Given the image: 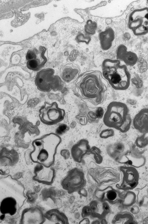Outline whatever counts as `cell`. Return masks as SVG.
<instances>
[{
	"label": "cell",
	"mask_w": 148,
	"mask_h": 224,
	"mask_svg": "<svg viewBox=\"0 0 148 224\" xmlns=\"http://www.w3.org/2000/svg\"><path fill=\"white\" fill-rule=\"evenodd\" d=\"M102 74L98 71H91L81 74L76 82L77 92L84 99L95 105L104 100L107 87L102 80Z\"/></svg>",
	"instance_id": "cell-1"
},
{
	"label": "cell",
	"mask_w": 148,
	"mask_h": 224,
	"mask_svg": "<svg viewBox=\"0 0 148 224\" xmlns=\"http://www.w3.org/2000/svg\"><path fill=\"white\" fill-rule=\"evenodd\" d=\"M61 139L56 133L45 134L32 142L33 150L30 153L31 160L47 167L53 164L58 147Z\"/></svg>",
	"instance_id": "cell-2"
},
{
	"label": "cell",
	"mask_w": 148,
	"mask_h": 224,
	"mask_svg": "<svg viewBox=\"0 0 148 224\" xmlns=\"http://www.w3.org/2000/svg\"><path fill=\"white\" fill-rule=\"evenodd\" d=\"M102 74L116 90H125L130 86V73L127 66L121 65L118 60H105L102 64Z\"/></svg>",
	"instance_id": "cell-3"
},
{
	"label": "cell",
	"mask_w": 148,
	"mask_h": 224,
	"mask_svg": "<svg viewBox=\"0 0 148 224\" xmlns=\"http://www.w3.org/2000/svg\"><path fill=\"white\" fill-rule=\"evenodd\" d=\"M21 183L11 176L0 179V199L7 197L16 199L22 205L26 199Z\"/></svg>",
	"instance_id": "cell-4"
},
{
	"label": "cell",
	"mask_w": 148,
	"mask_h": 224,
	"mask_svg": "<svg viewBox=\"0 0 148 224\" xmlns=\"http://www.w3.org/2000/svg\"><path fill=\"white\" fill-rule=\"evenodd\" d=\"M128 27L134 34L141 36L148 33V8H144L134 10L130 14Z\"/></svg>",
	"instance_id": "cell-5"
},
{
	"label": "cell",
	"mask_w": 148,
	"mask_h": 224,
	"mask_svg": "<svg viewBox=\"0 0 148 224\" xmlns=\"http://www.w3.org/2000/svg\"><path fill=\"white\" fill-rule=\"evenodd\" d=\"M39 112L41 121L49 125H54L61 121L65 114L64 110L59 108L56 102L51 104L45 102L39 110Z\"/></svg>",
	"instance_id": "cell-6"
},
{
	"label": "cell",
	"mask_w": 148,
	"mask_h": 224,
	"mask_svg": "<svg viewBox=\"0 0 148 224\" xmlns=\"http://www.w3.org/2000/svg\"><path fill=\"white\" fill-rule=\"evenodd\" d=\"M54 70L52 69H43L38 72L36 76L35 83L37 89L43 92L56 91L58 88L60 78L54 75Z\"/></svg>",
	"instance_id": "cell-7"
},
{
	"label": "cell",
	"mask_w": 148,
	"mask_h": 224,
	"mask_svg": "<svg viewBox=\"0 0 148 224\" xmlns=\"http://www.w3.org/2000/svg\"><path fill=\"white\" fill-rule=\"evenodd\" d=\"M127 112V108L125 104L113 102L108 105L104 120L106 122L110 123L111 125L120 124L125 120Z\"/></svg>",
	"instance_id": "cell-8"
},
{
	"label": "cell",
	"mask_w": 148,
	"mask_h": 224,
	"mask_svg": "<svg viewBox=\"0 0 148 224\" xmlns=\"http://www.w3.org/2000/svg\"><path fill=\"white\" fill-rule=\"evenodd\" d=\"M45 220L42 210L38 207H33L26 208L23 211L20 223L42 224Z\"/></svg>",
	"instance_id": "cell-9"
},
{
	"label": "cell",
	"mask_w": 148,
	"mask_h": 224,
	"mask_svg": "<svg viewBox=\"0 0 148 224\" xmlns=\"http://www.w3.org/2000/svg\"><path fill=\"white\" fill-rule=\"evenodd\" d=\"M22 205L15 198L7 197L0 199V218L5 219L6 215L13 216L16 215Z\"/></svg>",
	"instance_id": "cell-10"
},
{
	"label": "cell",
	"mask_w": 148,
	"mask_h": 224,
	"mask_svg": "<svg viewBox=\"0 0 148 224\" xmlns=\"http://www.w3.org/2000/svg\"><path fill=\"white\" fill-rule=\"evenodd\" d=\"M44 54L43 51H38L36 49L29 50L26 57L27 68L37 71L44 66L47 60Z\"/></svg>",
	"instance_id": "cell-11"
},
{
	"label": "cell",
	"mask_w": 148,
	"mask_h": 224,
	"mask_svg": "<svg viewBox=\"0 0 148 224\" xmlns=\"http://www.w3.org/2000/svg\"><path fill=\"white\" fill-rule=\"evenodd\" d=\"M34 180L43 184H51L53 182L55 176V170L51 167H47L38 164L34 168Z\"/></svg>",
	"instance_id": "cell-12"
},
{
	"label": "cell",
	"mask_w": 148,
	"mask_h": 224,
	"mask_svg": "<svg viewBox=\"0 0 148 224\" xmlns=\"http://www.w3.org/2000/svg\"><path fill=\"white\" fill-rule=\"evenodd\" d=\"M114 32L111 28L107 29L100 33L99 38L101 48L104 50L109 49L111 47L114 39Z\"/></svg>",
	"instance_id": "cell-13"
},
{
	"label": "cell",
	"mask_w": 148,
	"mask_h": 224,
	"mask_svg": "<svg viewBox=\"0 0 148 224\" xmlns=\"http://www.w3.org/2000/svg\"><path fill=\"white\" fill-rule=\"evenodd\" d=\"M7 148H3L1 151L0 161L2 164L6 165H14L18 160V153L14 149L9 150Z\"/></svg>",
	"instance_id": "cell-14"
},
{
	"label": "cell",
	"mask_w": 148,
	"mask_h": 224,
	"mask_svg": "<svg viewBox=\"0 0 148 224\" xmlns=\"http://www.w3.org/2000/svg\"><path fill=\"white\" fill-rule=\"evenodd\" d=\"M78 73L79 70L76 68L65 67L63 68L60 76L64 81L68 82L75 78Z\"/></svg>",
	"instance_id": "cell-15"
},
{
	"label": "cell",
	"mask_w": 148,
	"mask_h": 224,
	"mask_svg": "<svg viewBox=\"0 0 148 224\" xmlns=\"http://www.w3.org/2000/svg\"><path fill=\"white\" fill-rule=\"evenodd\" d=\"M44 216L46 219L51 222L56 224L63 223L62 221H64V216L62 214L57 210H50L46 212Z\"/></svg>",
	"instance_id": "cell-16"
},
{
	"label": "cell",
	"mask_w": 148,
	"mask_h": 224,
	"mask_svg": "<svg viewBox=\"0 0 148 224\" xmlns=\"http://www.w3.org/2000/svg\"><path fill=\"white\" fill-rule=\"evenodd\" d=\"M138 59L136 54L131 51H127L122 60L126 65L133 66L136 64Z\"/></svg>",
	"instance_id": "cell-17"
},
{
	"label": "cell",
	"mask_w": 148,
	"mask_h": 224,
	"mask_svg": "<svg viewBox=\"0 0 148 224\" xmlns=\"http://www.w3.org/2000/svg\"><path fill=\"white\" fill-rule=\"evenodd\" d=\"M97 28V23L90 19L88 20L84 26V30L86 33L89 34H93L96 32Z\"/></svg>",
	"instance_id": "cell-18"
},
{
	"label": "cell",
	"mask_w": 148,
	"mask_h": 224,
	"mask_svg": "<svg viewBox=\"0 0 148 224\" xmlns=\"http://www.w3.org/2000/svg\"><path fill=\"white\" fill-rule=\"evenodd\" d=\"M127 48L124 45H120L118 47L117 51V56L118 58L122 60L127 52Z\"/></svg>",
	"instance_id": "cell-19"
},
{
	"label": "cell",
	"mask_w": 148,
	"mask_h": 224,
	"mask_svg": "<svg viewBox=\"0 0 148 224\" xmlns=\"http://www.w3.org/2000/svg\"><path fill=\"white\" fill-rule=\"evenodd\" d=\"M91 38L88 35H84L82 33L77 35L76 37V40L78 42H84L88 44Z\"/></svg>",
	"instance_id": "cell-20"
},
{
	"label": "cell",
	"mask_w": 148,
	"mask_h": 224,
	"mask_svg": "<svg viewBox=\"0 0 148 224\" xmlns=\"http://www.w3.org/2000/svg\"><path fill=\"white\" fill-rule=\"evenodd\" d=\"M68 127L65 124H61L57 128L56 130V134L58 135H62L64 133L68 130Z\"/></svg>",
	"instance_id": "cell-21"
},
{
	"label": "cell",
	"mask_w": 148,
	"mask_h": 224,
	"mask_svg": "<svg viewBox=\"0 0 148 224\" xmlns=\"http://www.w3.org/2000/svg\"><path fill=\"white\" fill-rule=\"evenodd\" d=\"M117 194L116 192L113 191H109L107 194V197L108 199L111 201L114 200Z\"/></svg>",
	"instance_id": "cell-22"
},
{
	"label": "cell",
	"mask_w": 148,
	"mask_h": 224,
	"mask_svg": "<svg viewBox=\"0 0 148 224\" xmlns=\"http://www.w3.org/2000/svg\"><path fill=\"white\" fill-rule=\"evenodd\" d=\"M104 111L102 108L99 107L96 111L95 116L98 119L101 118L104 115Z\"/></svg>",
	"instance_id": "cell-23"
},
{
	"label": "cell",
	"mask_w": 148,
	"mask_h": 224,
	"mask_svg": "<svg viewBox=\"0 0 148 224\" xmlns=\"http://www.w3.org/2000/svg\"><path fill=\"white\" fill-rule=\"evenodd\" d=\"M116 150L118 152H121L123 151L124 148V145L121 143H118L116 145Z\"/></svg>",
	"instance_id": "cell-24"
},
{
	"label": "cell",
	"mask_w": 148,
	"mask_h": 224,
	"mask_svg": "<svg viewBox=\"0 0 148 224\" xmlns=\"http://www.w3.org/2000/svg\"><path fill=\"white\" fill-rule=\"evenodd\" d=\"M103 208L105 210H107L108 209V207L106 205H103Z\"/></svg>",
	"instance_id": "cell-25"
},
{
	"label": "cell",
	"mask_w": 148,
	"mask_h": 224,
	"mask_svg": "<svg viewBox=\"0 0 148 224\" xmlns=\"http://www.w3.org/2000/svg\"><path fill=\"white\" fill-rule=\"evenodd\" d=\"M90 211V210L88 209H86V210L84 211V213L85 214H88L89 213Z\"/></svg>",
	"instance_id": "cell-26"
}]
</instances>
